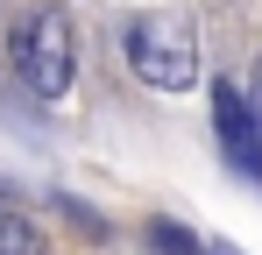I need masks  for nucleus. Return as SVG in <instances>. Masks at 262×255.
Wrapping results in <instances>:
<instances>
[{
	"label": "nucleus",
	"mask_w": 262,
	"mask_h": 255,
	"mask_svg": "<svg viewBox=\"0 0 262 255\" xmlns=\"http://www.w3.org/2000/svg\"><path fill=\"white\" fill-rule=\"evenodd\" d=\"M7 64H14V78L29 85L36 99H64L71 92V71H78V36H71V14L43 0V7H29L14 29H7Z\"/></svg>",
	"instance_id": "obj_1"
},
{
	"label": "nucleus",
	"mask_w": 262,
	"mask_h": 255,
	"mask_svg": "<svg viewBox=\"0 0 262 255\" xmlns=\"http://www.w3.org/2000/svg\"><path fill=\"white\" fill-rule=\"evenodd\" d=\"M121 50H128V71L149 92H191L199 85V29L184 14H170V7L163 14H135Z\"/></svg>",
	"instance_id": "obj_2"
},
{
	"label": "nucleus",
	"mask_w": 262,
	"mask_h": 255,
	"mask_svg": "<svg viewBox=\"0 0 262 255\" xmlns=\"http://www.w3.org/2000/svg\"><path fill=\"white\" fill-rule=\"evenodd\" d=\"M213 142H220V156H227L234 177L262 184V142H255L248 99H241V85H234V78H213Z\"/></svg>",
	"instance_id": "obj_3"
},
{
	"label": "nucleus",
	"mask_w": 262,
	"mask_h": 255,
	"mask_svg": "<svg viewBox=\"0 0 262 255\" xmlns=\"http://www.w3.org/2000/svg\"><path fill=\"white\" fill-rule=\"evenodd\" d=\"M0 255H50V234L29 220V213L0 206Z\"/></svg>",
	"instance_id": "obj_4"
},
{
	"label": "nucleus",
	"mask_w": 262,
	"mask_h": 255,
	"mask_svg": "<svg viewBox=\"0 0 262 255\" xmlns=\"http://www.w3.org/2000/svg\"><path fill=\"white\" fill-rule=\"evenodd\" d=\"M149 255H206V241L184 234L177 220H149Z\"/></svg>",
	"instance_id": "obj_5"
},
{
	"label": "nucleus",
	"mask_w": 262,
	"mask_h": 255,
	"mask_svg": "<svg viewBox=\"0 0 262 255\" xmlns=\"http://www.w3.org/2000/svg\"><path fill=\"white\" fill-rule=\"evenodd\" d=\"M241 99H248V121H255V142H262V57L248 71V85H241Z\"/></svg>",
	"instance_id": "obj_6"
},
{
	"label": "nucleus",
	"mask_w": 262,
	"mask_h": 255,
	"mask_svg": "<svg viewBox=\"0 0 262 255\" xmlns=\"http://www.w3.org/2000/svg\"><path fill=\"white\" fill-rule=\"evenodd\" d=\"M206 255H241V248H227V241H213V248H206Z\"/></svg>",
	"instance_id": "obj_7"
}]
</instances>
